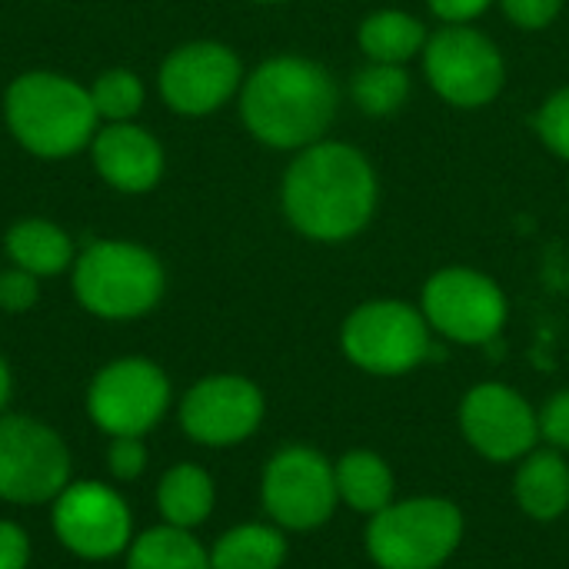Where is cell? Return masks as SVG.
Listing matches in <instances>:
<instances>
[{
    "mask_svg": "<svg viewBox=\"0 0 569 569\" xmlns=\"http://www.w3.org/2000/svg\"><path fill=\"white\" fill-rule=\"evenodd\" d=\"M90 160L100 180L117 193H147L163 177L160 140L133 120L100 127L90 140Z\"/></svg>",
    "mask_w": 569,
    "mask_h": 569,
    "instance_id": "obj_16",
    "label": "cell"
},
{
    "mask_svg": "<svg viewBox=\"0 0 569 569\" xmlns=\"http://www.w3.org/2000/svg\"><path fill=\"white\" fill-rule=\"evenodd\" d=\"M333 113L337 83L307 57H270L240 87V117L247 130L273 150H303L317 143Z\"/></svg>",
    "mask_w": 569,
    "mask_h": 569,
    "instance_id": "obj_2",
    "label": "cell"
},
{
    "mask_svg": "<svg viewBox=\"0 0 569 569\" xmlns=\"http://www.w3.org/2000/svg\"><path fill=\"white\" fill-rule=\"evenodd\" d=\"M427 3L447 23H467L490 7V0H427Z\"/></svg>",
    "mask_w": 569,
    "mask_h": 569,
    "instance_id": "obj_32",
    "label": "cell"
},
{
    "mask_svg": "<svg viewBox=\"0 0 569 569\" xmlns=\"http://www.w3.org/2000/svg\"><path fill=\"white\" fill-rule=\"evenodd\" d=\"M513 497L530 520L550 523L569 510V463L560 450H530L517 467Z\"/></svg>",
    "mask_w": 569,
    "mask_h": 569,
    "instance_id": "obj_17",
    "label": "cell"
},
{
    "mask_svg": "<svg viewBox=\"0 0 569 569\" xmlns=\"http://www.w3.org/2000/svg\"><path fill=\"white\" fill-rule=\"evenodd\" d=\"M260 500L267 517L280 530L307 533L323 527L337 503V477L333 463L310 447H283L270 457L263 480H260Z\"/></svg>",
    "mask_w": 569,
    "mask_h": 569,
    "instance_id": "obj_10",
    "label": "cell"
},
{
    "mask_svg": "<svg viewBox=\"0 0 569 569\" xmlns=\"http://www.w3.org/2000/svg\"><path fill=\"white\" fill-rule=\"evenodd\" d=\"M267 413L260 387L240 373H213L197 380L180 400V430L210 450H227L250 440Z\"/></svg>",
    "mask_w": 569,
    "mask_h": 569,
    "instance_id": "obj_13",
    "label": "cell"
},
{
    "mask_svg": "<svg viewBox=\"0 0 569 569\" xmlns=\"http://www.w3.org/2000/svg\"><path fill=\"white\" fill-rule=\"evenodd\" d=\"M157 83L173 113L207 117L243 87V63L217 40H193L167 53Z\"/></svg>",
    "mask_w": 569,
    "mask_h": 569,
    "instance_id": "obj_14",
    "label": "cell"
},
{
    "mask_svg": "<svg viewBox=\"0 0 569 569\" xmlns=\"http://www.w3.org/2000/svg\"><path fill=\"white\" fill-rule=\"evenodd\" d=\"M27 563H30V533L13 520H0V569H27Z\"/></svg>",
    "mask_w": 569,
    "mask_h": 569,
    "instance_id": "obj_31",
    "label": "cell"
},
{
    "mask_svg": "<svg viewBox=\"0 0 569 569\" xmlns=\"http://www.w3.org/2000/svg\"><path fill=\"white\" fill-rule=\"evenodd\" d=\"M87 90H90V100L97 107V117L107 120V123L133 120L143 110V100H147L143 80L133 70H123V67L103 70Z\"/></svg>",
    "mask_w": 569,
    "mask_h": 569,
    "instance_id": "obj_25",
    "label": "cell"
},
{
    "mask_svg": "<svg viewBox=\"0 0 569 569\" xmlns=\"http://www.w3.org/2000/svg\"><path fill=\"white\" fill-rule=\"evenodd\" d=\"M287 560V537L277 523H240L210 547L213 569H280Z\"/></svg>",
    "mask_w": 569,
    "mask_h": 569,
    "instance_id": "obj_22",
    "label": "cell"
},
{
    "mask_svg": "<svg viewBox=\"0 0 569 569\" xmlns=\"http://www.w3.org/2000/svg\"><path fill=\"white\" fill-rule=\"evenodd\" d=\"M173 390L163 367L147 357H117L87 387V417L107 437H147L170 410Z\"/></svg>",
    "mask_w": 569,
    "mask_h": 569,
    "instance_id": "obj_8",
    "label": "cell"
},
{
    "mask_svg": "<svg viewBox=\"0 0 569 569\" xmlns=\"http://www.w3.org/2000/svg\"><path fill=\"white\" fill-rule=\"evenodd\" d=\"M70 283L87 313L120 323L140 320L160 303L167 273L160 257L133 240H93L77 253Z\"/></svg>",
    "mask_w": 569,
    "mask_h": 569,
    "instance_id": "obj_4",
    "label": "cell"
},
{
    "mask_svg": "<svg viewBox=\"0 0 569 569\" xmlns=\"http://www.w3.org/2000/svg\"><path fill=\"white\" fill-rule=\"evenodd\" d=\"M463 540V513L443 497L393 500L367 523V553L380 569H440Z\"/></svg>",
    "mask_w": 569,
    "mask_h": 569,
    "instance_id": "obj_5",
    "label": "cell"
},
{
    "mask_svg": "<svg viewBox=\"0 0 569 569\" xmlns=\"http://www.w3.org/2000/svg\"><path fill=\"white\" fill-rule=\"evenodd\" d=\"M460 430L480 457L513 463L537 450L540 413L507 383H477L460 403Z\"/></svg>",
    "mask_w": 569,
    "mask_h": 569,
    "instance_id": "obj_15",
    "label": "cell"
},
{
    "mask_svg": "<svg viewBox=\"0 0 569 569\" xmlns=\"http://www.w3.org/2000/svg\"><path fill=\"white\" fill-rule=\"evenodd\" d=\"M217 507V483L200 463H173L157 483L160 520L180 530H197Z\"/></svg>",
    "mask_w": 569,
    "mask_h": 569,
    "instance_id": "obj_19",
    "label": "cell"
},
{
    "mask_svg": "<svg viewBox=\"0 0 569 569\" xmlns=\"http://www.w3.org/2000/svg\"><path fill=\"white\" fill-rule=\"evenodd\" d=\"M37 300H40V277L20 267L0 270V310L3 313H27L37 307Z\"/></svg>",
    "mask_w": 569,
    "mask_h": 569,
    "instance_id": "obj_28",
    "label": "cell"
},
{
    "mask_svg": "<svg viewBox=\"0 0 569 569\" xmlns=\"http://www.w3.org/2000/svg\"><path fill=\"white\" fill-rule=\"evenodd\" d=\"M3 117L13 140L40 160L73 157L100 130L90 90L50 70L20 73L3 93Z\"/></svg>",
    "mask_w": 569,
    "mask_h": 569,
    "instance_id": "obj_3",
    "label": "cell"
},
{
    "mask_svg": "<svg viewBox=\"0 0 569 569\" xmlns=\"http://www.w3.org/2000/svg\"><path fill=\"white\" fill-rule=\"evenodd\" d=\"M10 397H13V373H10L7 360L0 357V413H7Z\"/></svg>",
    "mask_w": 569,
    "mask_h": 569,
    "instance_id": "obj_33",
    "label": "cell"
},
{
    "mask_svg": "<svg viewBox=\"0 0 569 569\" xmlns=\"http://www.w3.org/2000/svg\"><path fill=\"white\" fill-rule=\"evenodd\" d=\"M423 70L430 87L447 103L463 110L490 103L507 80V67L497 43L463 23H450L427 37Z\"/></svg>",
    "mask_w": 569,
    "mask_h": 569,
    "instance_id": "obj_11",
    "label": "cell"
},
{
    "mask_svg": "<svg viewBox=\"0 0 569 569\" xmlns=\"http://www.w3.org/2000/svg\"><path fill=\"white\" fill-rule=\"evenodd\" d=\"M70 483L63 437L37 417L0 413V503L43 507Z\"/></svg>",
    "mask_w": 569,
    "mask_h": 569,
    "instance_id": "obj_6",
    "label": "cell"
},
{
    "mask_svg": "<svg viewBox=\"0 0 569 569\" xmlns=\"http://www.w3.org/2000/svg\"><path fill=\"white\" fill-rule=\"evenodd\" d=\"M127 569H213L210 550L193 537V530H180L170 523H157L137 533L123 553Z\"/></svg>",
    "mask_w": 569,
    "mask_h": 569,
    "instance_id": "obj_21",
    "label": "cell"
},
{
    "mask_svg": "<svg viewBox=\"0 0 569 569\" xmlns=\"http://www.w3.org/2000/svg\"><path fill=\"white\" fill-rule=\"evenodd\" d=\"M423 317L440 337L463 347H480L503 330L507 297L487 273L447 267L437 270L423 287Z\"/></svg>",
    "mask_w": 569,
    "mask_h": 569,
    "instance_id": "obj_12",
    "label": "cell"
},
{
    "mask_svg": "<svg viewBox=\"0 0 569 569\" xmlns=\"http://www.w3.org/2000/svg\"><path fill=\"white\" fill-rule=\"evenodd\" d=\"M540 437L560 453L569 450V390L550 397L547 407L540 410Z\"/></svg>",
    "mask_w": 569,
    "mask_h": 569,
    "instance_id": "obj_29",
    "label": "cell"
},
{
    "mask_svg": "<svg viewBox=\"0 0 569 569\" xmlns=\"http://www.w3.org/2000/svg\"><path fill=\"white\" fill-rule=\"evenodd\" d=\"M50 523L67 553L87 563L123 557L133 533V510L100 480H70L50 503Z\"/></svg>",
    "mask_w": 569,
    "mask_h": 569,
    "instance_id": "obj_9",
    "label": "cell"
},
{
    "mask_svg": "<svg viewBox=\"0 0 569 569\" xmlns=\"http://www.w3.org/2000/svg\"><path fill=\"white\" fill-rule=\"evenodd\" d=\"M280 197L293 230L320 243H340L370 223L377 173L357 147L317 140L287 167Z\"/></svg>",
    "mask_w": 569,
    "mask_h": 569,
    "instance_id": "obj_1",
    "label": "cell"
},
{
    "mask_svg": "<svg viewBox=\"0 0 569 569\" xmlns=\"http://www.w3.org/2000/svg\"><path fill=\"white\" fill-rule=\"evenodd\" d=\"M253 3H283V0H253Z\"/></svg>",
    "mask_w": 569,
    "mask_h": 569,
    "instance_id": "obj_34",
    "label": "cell"
},
{
    "mask_svg": "<svg viewBox=\"0 0 569 569\" xmlns=\"http://www.w3.org/2000/svg\"><path fill=\"white\" fill-rule=\"evenodd\" d=\"M333 477H337V493L340 503H347L357 513H380L383 507L393 503V473L390 463L373 453V450H350L333 463Z\"/></svg>",
    "mask_w": 569,
    "mask_h": 569,
    "instance_id": "obj_20",
    "label": "cell"
},
{
    "mask_svg": "<svg viewBox=\"0 0 569 569\" xmlns=\"http://www.w3.org/2000/svg\"><path fill=\"white\" fill-rule=\"evenodd\" d=\"M353 100L370 117H387L403 107L410 93V77L397 63H370L360 73H353Z\"/></svg>",
    "mask_w": 569,
    "mask_h": 569,
    "instance_id": "obj_24",
    "label": "cell"
},
{
    "mask_svg": "<svg viewBox=\"0 0 569 569\" xmlns=\"http://www.w3.org/2000/svg\"><path fill=\"white\" fill-rule=\"evenodd\" d=\"M147 463H150V453H147L143 437H110L107 470H110L113 480H120V483L140 480L143 470H147Z\"/></svg>",
    "mask_w": 569,
    "mask_h": 569,
    "instance_id": "obj_27",
    "label": "cell"
},
{
    "mask_svg": "<svg viewBox=\"0 0 569 569\" xmlns=\"http://www.w3.org/2000/svg\"><path fill=\"white\" fill-rule=\"evenodd\" d=\"M507 17L523 30H543L563 10V0H500Z\"/></svg>",
    "mask_w": 569,
    "mask_h": 569,
    "instance_id": "obj_30",
    "label": "cell"
},
{
    "mask_svg": "<svg viewBox=\"0 0 569 569\" xmlns=\"http://www.w3.org/2000/svg\"><path fill=\"white\" fill-rule=\"evenodd\" d=\"M357 40L373 63L403 67L413 53L427 47V27L403 10H377L360 23Z\"/></svg>",
    "mask_w": 569,
    "mask_h": 569,
    "instance_id": "obj_23",
    "label": "cell"
},
{
    "mask_svg": "<svg viewBox=\"0 0 569 569\" xmlns=\"http://www.w3.org/2000/svg\"><path fill=\"white\" fill-rule=\"evenodd\" d=\"M347 360L373 377H400L430 357V323L403 300L360 303L340 330Z\"/></svg>",
    "mask_w": 569,
    "mask_h": 569,
    "instance_id": "obj_7",
    "label": "cell"
},
{
    "mask_svg": "<svg viewBox=\"0 0 569 569\" xmlns=\"http://www.w3.org/2000/svg\"><path fill=\"white\" fill-rule=\"evenodd\" d=\"M537 133L540 140L557 153L569 160V87L557 90L537 113Z\"/></svg>",
    "mask_w": 569,
    "mask_h": 569,
    "instance_id": "obj_26",
    "label": "cell"
},
{
    "mask_svg": "<svg viewBox=\"0 0 569 569\" xmlns=\"http://www.w3.org/2000/svg\"><path fill=\"white\" fill-rule=\"evenodd\" d=\"M3 250L13 267L33 273L40 280L67 273L77 260V247H73L70 233L43 217L17 220L3 237Z\"/></svg>",
    "mask_w": 569,
    "mask_h": 569,
    "instance_id": "obj_18",
    "label": "cell"
}]
</instances>
